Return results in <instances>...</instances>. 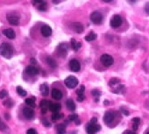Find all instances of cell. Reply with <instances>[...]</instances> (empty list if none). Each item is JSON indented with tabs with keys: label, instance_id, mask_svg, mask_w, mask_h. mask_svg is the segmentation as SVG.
Listing matches in <instances>:
<instances>
[{
	"label": "cell",
	"instance_id": "obj_1",
	"mask_svg": "<svg viewBox=\"0 0 149 134\" xmlns=\"http://www.w3.org/2000/svg\"><path fill=\"white\" fill-rule=\"evenodd\" d=\"M0 55L2 56L10 59L13 55L12 47L9 43H3L0 45Z\"/></svg>",
	"mask_w": 149,
	"mask_h": 134
},
{
	"label": "cell",
	"instance_id": "obj_2",
	"mask_svg": "<svg viewBox=\"0 0 149 134\" xmlns=\"http://www.w3.org/2000/svg\"><path fill=\"white\" fill-rule=\"evenodd\" d=\"M104 20L103 14L98 11H94L90 14V21L95 25H100Z\"/></svg>",
	"mask_w": 149,
	"mask_h": 134
},
{
	"label": "cell",
	"instance_id": "obj_3",
	"mask_svg": "<svg viewBox=\"0 0 149 134\" xmlns=\"http://www.w3.org/2000/svg\"><path fill=\"white\" fill-rule=\"evenodd\" d=\"M6 19H7L8 22L12 25H19L20 18H19V15H18L17 12H9L6 15Z\"/></svg>",
	"mask_w": 149,
	"mask_h": 134
},
{
	"label": "cell",
	"instance_id": "obj_4",
	"mask_svg": "<svg viewBox=\"0 0 149 134\" xmlns=\"http://www.w3.org/2000/svg\"><path fill=\"white\" fill-rule=\"evenodd\" d=\"M65 85L67 88L69 89H74L76 88L78 83H79V81L78 79L76 77V76H73V75H70V76H67L66 79H65Z\"/></svg>",
	"mask_w": 149,
	"mask_h": 134
},
{
	"label": "cell",
	"instance_id": "obj_5",
	"mask_svg": "<svg viewBox=\"0 0 149 134\" xmlns=\"http://www.w3.org/2000/svg\"><path fill=\"white\" fill-rule=\"evenodd\" d=\"M100 61H101V63H102L104 67L108 68V67H111V66L113 64L114 60H113V58H112V55H107V53H104V55H103L100 57Z\"/></svg>",
	"mask_w": 149,
	"mask_h": 134
},
{
	"label": "cell",
	"instance_id": "obj_6",
	"mask_svg": "<svg viewBox=\"0 0 149 134\" xmlns=\"http://www.w3.org/2000/svg\"><path fill=\"white\" fill-rule=\"evenodd\" d=\"M67 49H69V45L67 43H61L57 47V55L61 58H65L67 53Z\"/></svg>",
	"mask_w": 149,
	"mask_h": 134
},
{
	"label": "cell",
	"instance_id": "obj_7",
	"mask_svg": "<svg viewBox=\"0 0 149 134\" xmlns=\"http://www.w3.org/2000/svg\"><path fill=\"white\" fill-rule=\"evenodd\" d=\"M100 130H101L100 125H98L97 124H92L90 122L86 126V131H87L88 134H96Z\"/></svg>",
	"mask_w": 149,
	"mask_h": 134
},
{
	"label": "cell",
	"instance_id": "obj_8",
	"mask_svg": "<svg viewBox=\"0 0 149 134\" xmlns=\"http://www.w3.org/2000/svg\"><path fill=\"white\" fill-rule=\"evenodd\" d=\"M122 22H123V19L119 15H114L110 21V25L112 28H118L122 25Z\"/></svg>",
	"mask_w": 149,
	"mask_h": 134
},
{
	"label": "cell",
	"instance_id": "obj_9",
	"mask_svg": "<svg viewBox=\"0 0 149 134\" xmlns=\"http://www.w3.org/2000/svg\"><path fill=\"white\" fill-rule=\"evenodd\" d=\"M116 117V113L113 111H107L104 116V121L106 125H111Z\"/></svg>",
	"mask_w": 149,
	"mask_h": 134
},
{
	"label": "cell",
	"instance_id": "obj_10",
	"mask_svg": "<svg viewBox=\"0 0 149 134\" xmlns=\"http://www.w3.org/2000/svg\"><path fill=\"white\" fill-rule=\"evenodd\" d=\"M69 69L73 72H79L81 69V63L76 59H72L69 63Z\"/></svg>",
	"mask_w": 149,
	"mask_h": 134
},
{
	"label": "cell",
	"instance_id": "obj_11",
	"mask_svg": "<svg viewBox=\"0 0 149 134\" xmlns=\"http://www.w3.org/2000/svg\"><path fill=\"white\" fill-rule=\"evenodd\" d=\"M23 115L25 118L32 119L34 117V111L29 107H25V108H23Z\"/></svg>",
	"mask_w": 149,
	"mask_h": 134
},
{
	"label": "cell",
	"instance_id": "obj_12",
	"mask_svg": "<svg viewBox=\"0 0 149 134\" xmlns=\"http://www.w3.org/2000/svg\"><path fill=\"white\" fill-rule=\"evenodd\" d=\"M40 33H41V34L44 37L47 38V37L51 36V34H52V28L47 25H44L42 27L40 28Z\"/></svg>",
	"mask_w": 149,
	"mask_h": 134
},
{
	"label": "cell",
	"instance_id": "obj_13",
	"mask_svg": "<svg viewBox=\"0 0 149 134\" xmlns=\"http://www.w3.org/2000/svg\"><path fill=\"white\" fill-rule=\"evenodd\" d=\"M25 73H27L30 75H36L39 73V70L36 68L35 66L30 65L25 68Z\"/></svg>",
	"mask_w": 149,
	"mask_h": 134
},
{
	"label": "cell",
	"instance_id": "obj_14",
	"mask_svg": "<svg viewBox=\"0 0 149 134\" xmlns=\"http://www.w3.org/2000/svg\"><path fill=\"white\" fill-rule=\"evenodd\" d=\"M84 91H85V87L84 86H81L80 89L76 90V95H77V101L78 102H83L84 100Z\"/></svg>",
	"mask_w": 149,
	"mask_h": 134
},
{
	"label": "cell",
	"instance_id": "obj_15",
	"mask_svg": "<svg viewBox=\"0 0 149 134\" xmlns=\"http://www.w3.org/2000/svg\"><path fill=\"white\" fill-rule=\"evenodd\" d=\"M72 29L76 33H81L84 32V25L80 22H74L72 23Z\"/></svg>",
	"mask_w": 149,
	"mask_h": 134
},
{
	"label": "cell",
	"instance_id": "obj_16",
	"mask_svg": "<svg viewBox=\"0 0 149 134\" xmlns=\"http://www.w3.org/2000/svg\"><path fill=\"white\" fill-rule=\"evenodd\" d=\"M52 97L55 100H61L62 98V92L59 89L53 88L52 89Z\"/></svg>",
	"mask_w": 149,
	"mask_h": 134
},
{
	"label": "cell",
	"instance_id": "obj_17",
	"mask_svg": "<svg viewBox=\"0 0 149 134\" xmlns=\"http://www.w3.org/2000/svg\"><path fill=\"white\" fill-rule=\"evenodd\" d=\"M49 105H50V102H48L47 100H42L39 103L40 109H41V113L42 114H46L47 110H49Z\"/></svg>",
	"mask_w": 149,
	"mask_h": 134
},
{
	"label": "cell",
	"instance_id": "obj_18",
	"mask_svg": "<svg viewBox=\"0 0 149 134\" xmlns=\"http://www.w3.org/2000/svg\"><path fill=\"white\" fill-rule=\"evenodd\" d=\"M3 34H5V37L10 39H15V37H16V33L14 32V30H12L11 28L3 30Z\"/></svg>",
	"mask_w": 149,
	"mask_h": 134
},
{
	"label": "cell",
	"instance_id": "obj_19",
	"mask_svg": "<svg viewBox=\"0 0 149 134\" xmlns=\"http://www.w3.org/2000/svg\"><path fill=\"white\" fill-rule=\"evenodd\" d=\"M61 109V105L60 103H50L49 105V110L53 112V113H55V112H59Z\"/></svg>",
	"mask_w": 149,
	"mask_h": 134
},
{
	"label": "cell",
	"instance_id": "obj_20",
	"mask_svg": "<svg viewBox=\"0 0 149 134\" xmlns=\"http://www.w3.org/2000/svg\"><path fill=\"white\" fill-rule=\"evenodd\" d=\"M33 5H36L38 4V6H37V9L39 11H44L47 10V4L46 2H42V1H34L33 2Z\"/></svg>",
	"mask_w": 149,
	"mask_h": 134
},
{
	"label": "cell",
	"instance_id": "obj_21",
	"mask_svg": "<svg viewBox=\"0 0 149 134\" xmlns=\"http://www.w3.org/2000/svg\"><path fill=\"white\" fill-rule=\"evenodd\" d=\"M46 61L47 63L48 64V66L52 69H56L57 68V62L55 61V60L53 59V57L51 56H47V59H46Z\"/></svg>",
	"mask_w": 149,
	"mask_h": 134
},
{
	"label": "cell",
	"instance_id": "obj_22",
	"mask_svg": "<svg viewBox=\"0 0 149 134\" xmlns=\"http://www.w3.org/2000/svg\"><path fill=\"white\" fill-rule=\"evenodd\" d=\"M40 93L43 97H47L49 94V88L47 83H43L40 86Z\"/></svg>",
	"mask_w": 149,
	"mask_h": 134
},
{
	"label": "cell",
	"instance_id": "obj_23",
	"mask_svg": "<svg viewBox=\"0 0 149 134\" xmlns=\"http://www.w3.org/2000/svg\"><path fill=\"white\" fill-rule=\"evenodd\" d=\"M70 45H71V47L72 49H74V51H78L81 47H82V44H81L80 42H77L75 39H71V41H70Z\"/></svg>",
	"mask_w": 149,
	"mask_h": 134
},
{
	"label": "cell",
	"instance_id": "obj_24",
	"mask_svg": "<svg viewBox=\"0 0 149 134\" xmlns=\"http://www.w3.org/2000/svg\"><path fill=\"white\" fill-rule=\"evenodd\" d=\"M66 106H67V109L70 111H74L76 110V104L74 103V101L72 99H67L66 102Z\"/></svg>",
	"mask_w": 149,
	"mask_h": 134
},
{
	"label": "cell",
	"instance_id": "obj_25",
	"mask_svg": "<svg viewBox=\"0 0 149 134\" xmlns=\"http://www.w3.org/2000/svg\"><path fill=\"white\" fill-rule=\"evenodd\" d=\"M97 39V33H95L94 32H90L89 34H87L84 37V39L87 41H93Z\"/></svg>",
	"mask_w": 149,
	"mask_h": 134
},
{
	"label": "cell",
	"instance_id": "obj_26",
	"mask_svg": "<svg viewBox=\"0 0 149 134\" xmlns=\"http://www.w3.org/2000/svg\"><path fill=\"white\" fill-rule=\"evenodd\" d=\"M35 101H36L35 97H30L29 98H26V99L25 100V103L27 104V105H29V106H31V107H35V106H36Z\"/></svg>",
	"mask_w": 149,
	"mask_h": 134
},
{
	"label": "cell",
	"instance_id": "obj_27",
	"mask_svg": "<svg viewBox=\"0 0 149 134\" xmlns=\"http://www.w3.org/2000/svg\"><path fill=\"white\" fill-rule=\"evenodd\" d=\"M132 123H133V125H132V130H133V131H135L138 129V127H139V125L140 124V117H134V118H132Z\"/></svg>",
	"mask_w": 149,
	"mask_h": 134
},
{
	"label": "cell",
	"instance_id": "obj_28",
	"mask_svg": "<svg viewBox=\"0 0 149 134\" xmlns=\"http://www.w3.org/2000/svg\"><path fill=\"white\" fill-rule=\"evenodd\" d=\"M119 84H120V80L118 79V78H112L110 80V82H109V86L110 87L115 88V87H117Z\"/></svg>",
	"mask_w": 149,
	"mask_h": 134
},
{
	"label": "cell",
	"instance_id": "obj_29",
	"mask_svg": "<svg viewBox=\"0 0 149 134\" xmlns=\"http://www.w3.org/2000/svg\"><path fill=\"white\" fill-rule=\"evenodd\" d=\"M57 134H65L66 133V125L64 124H60L56 126Z\"/></svg>",
	"mask_w": 149,
	"mask_h": 134
},
{
	"label": "cell",
	"instance_id": "obj_30",
	"mask_svg": "<svg viewBox=\"0 0 149 134\" xmlns=\"http://www.w3.org/2000/svg\"><path fill=\"white\" fill-rule=\"evenodd\" d=\"M16 90H17V93L21 97H25L27 95V92H26L24 89H22V87H20V86H18L16 88Z\"/></svg>",
	"mask_w": 149,
	"mask_h": 134
},
{
	"label": "cell",
	"instance_id": "obj_31",
	"mask_svg": "<svg viewBox=\"0 0 149 134\" xmlns=\"http://www.w3.org/2000/svg\"><path fill=\"white\" fill-rule=\"evenodd\" d=\"M63 114L60 113V112H55V113H53L52 114V119L53 120V121H55V120H58V119H61V117H63Z\"/></svg>",
	"mask_w": 149,
	"mask_h": 134
},
{
	"label": "cell",
	"instance_id": "obj_32",
	"mask_svg": "<svg viewBox=\"0 0 149 134\" xmlns=\"http://www.w3.org/2000/svg\"><path fill=\"white\" fill-rule=\"evenodd\" d=\"M0 131H4V132H5V131H8V127H7V125H6L2 121L1 118H0Z\"/></svg>",
	"mask_w": 149,
	"mask_h": 134
},
{
	"label": "cell",
	"instance_id": "obj_33",
	"mask_svg": "<svg viewBox=\"0 0 149 134\" xmlns=\"http://www.w3.org/2000/svg\"><path fill=\"white\" fill-rule=\"evenodd\" d=\"M91 95L94 96L96 98H99V97L101 96V92H100L98 89H92V90H91Z\"/></svg>",
	"mask_w": 149,
	"mask_h": 134
},
{
	"label": "cell",
	"instance_id": "obj_34",
	"mask_svg": "<svg viewBox=\"0 0 149 134\" xmlns=\"http://www.w3.org/2000/svg\"><path fill=\"white\" fill-rule=\"evenodd\" d=\"M3 103H4V105H5L6 107H8V108H11V107L13 106V102H12L11 99H10V98L6 99Z\"/></svg>",
	"mask_w": 149,
	"mask_h": 134
},
{
	"label": "cell",
	"instance_id": "obj_35",
	"mask_svg": "<svg viewBox=\"0 0 149 134\" xmlns=\"http://www.w3.org/2000/svg\"><path fill=\"white\" fill-rule=\"evenodd\" d=\"M8 96V91L5 90V89H2L0 91V98L1 99H5V97H7Z\"/></svg>",
	"mask_w": 149,
	"mask_h": 134
},
{
	"label": "cell",
	"instance_id": "obj_36",
	"mask_svg": "<svg viewBox=\"0 0 149 134\" xmlns=\"http://www.w3.org/2000/svg\"><path fill=\"white\" fill-rule=\"evenodd\" d=\"M78 118V115L76 114V113H73V114H70L69 116V121H76V120Z\"/></svg>",
	"mask_w": 149,
	"mask_h": 134
},
{
	"label": "cell",
	"instance_id": "obj_37",
	"mask_svg": "<svg viewBox=\"0 0 149 134\" xmlns=\"http://www.w3.org/2000/svg\"><path fill=\"white\" fill-rule=\"evenodd\" d=\"M26 134H38V133H37L36 130H34V129L31 128V129L27 130V131H26Z\"/></svg>",
	"mask_w": 149,
	"mask_h": 134
},
{
	"label": "cell",
	"instance_id": "obj_38",
	"mask_svg": "<svg viewBox=\"0 0 149 134\" xmlns=\"http://www.w3.org/2000/svg\"><path fill=\"white\" fill-rule=\"evenodd\" d=\"M42 123H43V125H44L45 126H47V127H50V126H51V124L47 121V120L46 118H44V119L42 120Z\"/></svg>",
	"mask_w": 149,
	"mask_h": 134
},
{
	"label": "cell",
	"instance_id": "obj_39",
	"mask_svg": "<svg viewBox=\"0 0 149 134\" xmlns=\"http://www.w3.org/2000/svg\"><path fill=\"white\" fill-rule=\"evenodd\" d=\"M145 11H146V13L147 15H149V2L146 3V5H145Z\"/></svg>",
	"mask_w": 149,
	"mask_h": 134
},
{
	"label": "cell",
	"instance_id": "obj_40",
	"mask_svg": "<svg viewBox=\"0 0 149 134\" xmlns=\"http://www.w3.org/2000/svg\"><path fill=\"white\" fill-rule=\"evenodd\" d=\"M90 123H92V124H97V122H98V118L97 117H92L91 119H90Z\"/></svg>",
	"mask_w": 149,
	"mask_h": 134
},
{
	"label": "cell",
	"instance_id": "obj_41",
	"mask_svg": "<svg viewBox=\"0 0 149 134\" xmlns=\"http://www.w3.org/2000/svg\"><path fill=\"white\" fill-rule=\"evenodd\" d=\"M30 62L32 63V65H33V66L37 64V61H36L34 58H31V59H30Z\"/></svg>",
	"mask_w": 149,
	"mask_h": 134
},
{
	"label": "cell",
	"instance_id": "obj_42",
	"mask_svg": "<svg viewBox=\"0 0 149 134\" xmlns=\"http://www.w3.org/2000/svg\"><path fill=\"white\" fill-rule=\"evenodd\" d=\"M120 110H121L122 111H123V113H124L125 115H126V116H128V115H129V112H128V111H126V110H124L123 108H121Z\"/></svg>",
	"mask_w": 149,
	"mask_h": 134
},
{
	"label": "cell",
	"instance_id": "obj_43",
	"mask_svg": "<svg viewBox=\"0 0 149 134\" xmlns=\"http://www.w3.org/2000/svg\"><path fill=\"white\" fill-rule=\"evenodd\" d=\"M75 123H76V125H80V124H81V120H80L79 118H77V119L76 120V121H75Z\"/></svg>",
	"mask_w": 149,
	"mask_h": 134
},
{
	"label": "cell",
	"instance_id": "obj_44",
	"mask_svg": "<svg viewBox=\"0 0 149 134\" xmlns=\"http://www.w3.org/2000/svg\"><path fill=\"white\" fill-rule=\"evenodd\" d=\"M126 134H136V133H135L133 131H127Z\"/></svg>",
	"mask_w": 149,
	"mask_h": 134
},
{
	"label": "cell",
	"instance_id": "obj_45",
	"mask_svg": "<svg viewBox=\"0 0 149 134\" xmlns=\"http://www.w3.org/2000/svg\"><path fill=\"white\" fill-rule=\"evenodd\" d=\"M104 104H108V103H109V101H106V100H105V101L104 102Z\"/></svg>",
	"mask_w": 149,
	"mask_h": 134
},
{
	"label": "cell",
	"instance_id": "obj_46",
	"mask_svg": "<svg viewBox=\"0 0 149 134\" xmlns=\"http://www.w3.org/2000/svg\"><path fill=\"white\" fill-rule=\"evenodd\" d=\"M146 134H149V131H148V132H146Z\"/></svg>",
	"mask_w": 149,
	"mask_h": 134
}]
</instances>
